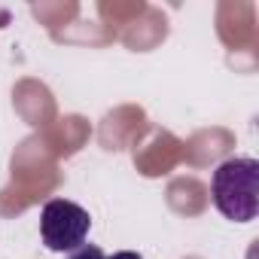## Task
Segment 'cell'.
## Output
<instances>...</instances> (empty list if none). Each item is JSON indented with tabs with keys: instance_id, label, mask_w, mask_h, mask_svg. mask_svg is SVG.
I'll use <instances>...</instances> for the list:
<instances>
[{
	"instance_id": "3",
	"label": "cell",
	"mask_w": 259,
	"mask_h": 259,
	"mask_svg": "<svg viewBox=\"0 0 259 259\" xmlns=\"http://www.w3.org/2000/svg\"><path fill=\"white\" fill-rule=\"evenodd\" d=\"M67 259H107V256H104V250H101L98 244H82V247H76Z\"/></svg>"
},
{
	"instance_id": "2",
	"label": "cell",
	"mask_w": 259,
	"mask_h": 259,
	"mask_svg": "<svg viewBox=\"0 0 259 259\" xmlns=\"http://www.w3.org/2000/svg\"><path fill=\"white\" fill-rule=\"evenodd\" d=\"M92 229V217L82 204L67 201V198H52L46 201L43 213H40V235L43 244L55 253H73L76 247L85 244Z\"/></svg>"
},
{
	"instance_id": "1",
	"label": "cell",
	"mask_w": 259,
	"mask_h": 259,
	"mask_svg": "<svg viewBox=\"0 0 259 259\" xmlns=\"http://www.w3.org/2000/svg\"><path fill=\"white\" fill-rule=\"evenodd\" d=\"M210 195L226 220L253 223L259 213V162L250 156L220 162L210 177Z\"/></svg>"
},
{
	"instance_id": "4",
	"label": "cell",
	"mask_w": 259,
	"mask_h": 259,
	"mask_svg": "<svg viewBox=\"0 0 259 259\" xmlns=\"http://www.w3.org/2000/svg\"><path fill=\"white\" fill-rule=\"evenodd\" d=\"M107 259H144V256L135 253V250H119V253H113V256H107Z\"/></svg>"
}]
</instances>
